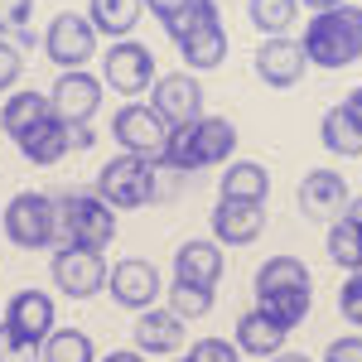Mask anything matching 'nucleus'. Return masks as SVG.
I'll return each instance as SVG.
<instances>
[{"instance_id":"f257e3e1","label":"nucleus","mask_w":362,"mask_h":362,"mask_svg":"<svg viewBox=\"0 0 362 362\" xmlns=\"http://www.w3.org/2000/svg\"><path fill=\"white\" fill-rule=\"evenodd\" d=\"M300 49H305V63L314 68H348L362 58V5H334V10H319L309 15L305 34H300Z\"/></svg>"},{"instance_id":"f03ea898","label":"nucleus","mask_w":362,"mask_h":362,"mask_svg":"<svg viewBox=\"0 0 362 362\" xmlns=\"http://www.w3.org/2000/svg\"><path fill=\"white\" fill-rule=\"evenodd\" d=\"M165 34L179 44L189 73H213L227 58V29L218 15V0H189L179 15L165 20Z\"/></svg>"},{"instance_id":"7ed1b4c3","label":"nucleus","mask_w":362,"mask_h":362,"mask_svg":"<svg viewBox=\"0 0 362 362\" xmlns=\"http://www.w3.org/2000/svg\"><path fill=\"white\" fill-rule=\"evenodd\" d=\"M237 150V126L227 116H198L189 126L169 131V150L165 165L169 169H208V165H227Z\"/></svg>"},{"instance_id":"20e7f679","label":"nucleus","mask_w":362,"mask_h":362,"mask_svg":"<svg viewBox=\"0 0 362 362\" xmlns=\"http://www.w3.org/2000/svg\"><path fill=\"white\" fill-rule=\"evenodd\" d=\"M116 213L97 194H63L58 198V242L63 247H112Z\"/></svg>"},{"instance_id":"39448f33","label":"nucleus","mask_w":362,"mask_h":362,"mask_svg":"<svg viewBox=\"0 0 362 362\" xmlns=\"http://www.w3.org/2000/svg\"><path fill=\"white\" fill-rule=\"evenodd\" d=\"M5 237H10V247H25V251H39V247H54L58 242V203L49 194H15L5 203Z\"/></svg>"},{"instance_id":"423d86ee","label":"nucleus","mask_w":362,"mask_h":362,"mask_svg":"<svg viewBox=\"0 0 362 362\" xmlns=\"http://www.w3.org/2000/svg\"><path fill=\"white\" fill-rule=\"evenodd\" d=\"M97 198L107 203V208H145L150 198H155V165L150 160H140V155H112L102 174H97Z\"/></svg>"},{"instance_id":"0eeeda50","label":"nucleus","mask_w":362,"mask_h":362,"mask_svg":"<svg viewBox=\"0 0 362 362\" xmlns=\"http://www.w3.org/2000/svg\"><path fill=\"white\" fill-rule=\"evenodd\" d=\"M112 136L116 145L126 150V155H140V160H150V165H165V150H169V126L155 116V107H121L112 121Z\"/></svg>"},{"instance_id":"6e6552de","label":"nucleus","mask_w":362,"mask_h":362,"mask_svg":"<svg viewBox=\"0 0 362 362\" xmlns=\"http://www.w3.org/2000/svg\"><path fill=\"white\" fill-rule=\"evenodd\" d=\"M44 54L54 58L63 73H78L87 58L97 54V29H92V20H87V15H78V10L54 15V20H49V29H44Z\"/></svg>"},{"instance_id":"1a4fd4ad","label":"nucleus","mask_w":362,"mask_h":362,"mask_svg":"<svg viewBox=\"0 0 362 362\" xmlns=\"http://www.w3.org/2000/svg\"><path fill=\"white\" fill-rule=\"evenodd\" d=\"M107 256L92 247H58L54 251V285L68 300H92L97 290H107Z\"/></svg>"},{"instance_id":"9d476101","label":"nucleus","mask_w":362,"mask_h":362,"mask_svg":"<svg viewBox=\"0 0 362 362\" xmlns=\"http://www.w3.org/2000/svg\"><path fill=\"white\" fill-rule=\"evenodd\" d=\"M107 290H112V300L121 309H150L160 300V290H165V280L155 271V261H145V256H121L112 271H107Z\"/></svg>"},{"instance_id":"9b49d317","label":"nucleus","mask_w":362,"mask_h":362,"mask_svg":"<svg viewBox=\"0 0 362 362\" xmlns=\"http://www.w3.org/2000/svg\"><path fill=\"white\" fill-rule=\"evenodd\" d=\"M102 78H107L121 97H136V92H145V87L155 83V58H150V49L136 44V39H116L112 49L102 54Z\"/></svg>"},{"instance_id":"f8f14e48","label":"nucleus","mask_w":362,"mask_h":362,"mask_svg":"<svg viewBox=\"0 0 362 362\" xmlns=\"http://www.w3.org/2000/svg\"><path fill=\"white\" fill-rule=\"evenodd\" d=\"M102 107V83L92 73H58V83L49 87V112L63 121V126H87Z\"/></svg>"},{"instance_id":"ddd939ff","label":"nucleus","mask_w":362,"mask_h":362,"mask_svg":"<svg viewBox=\"0 0 362 362\" xmlns=\"http://www.w3.org/2000/svg\"><path fill=\"white\" fill-rule=\"evenodd\" d=\"M54 324H58L54 295H44V290H20V295H10V305H5V329L15 338L44 348V338L54 334Z\"/></svg>"},{"instance_id":"4468645a","label":"nucleus","mask_w":362,"mask_h":362,"mask_svg":"<svg viewBox=\"0 0 362 362\" xmlns=\"http://www.w3.org/2000/svg\"><path fill=\"white\" fill-rule=\"evenodd\" d=\"M155 116L165 121L169 131L189 126L203 116V87H198L194 73H165L155 78Z\"/></svg>"},{"instance_id":"2eb2a0df","label":"nucleus","mask_w":362,"mask_h":362,"mask_svg":"<svg viewBox=\"0 0 362 362\" xmlns=\"http://www.w3.org/2000/svg\"><path fill=\"white\" fill-rule=\"evenodd\" d=\"M343 208H348V184L338 169H309L300 179V213L305 218L334 223V218H343Z\"/></svg>"},{"instance_id":"dca6fc26","label":"nucleus","mask_w":362,"mask_h":362,"mask_svg":"<svg viewBox=\"0 0 362 362\" xmlns=\"http://www.w3.org/2000/svg\"><path fill=\"white\" fill-rule=\"evenodd\" d=\"M251 63H256V78L266 87H295L305 78V49H300V39H290V34L266 39Z\"/></svg>"},{"instance_id":"f3484780","label":"nucleus","mask_w":362,"mask_h":362,"mask_svg":"<svg viewBox=\"0 0 362 362\" xmlns=\"http://www.w3.org/2000/svg\"><path fill=\"white\" fill-rule=\"evenodd\" d=\"M179 348H184V319L160 309V305L140 309L136 314V353H145V358H169Z\"/></svg>"},{"instance_id":"a211bd4d","label":"nucleus","mask_w":362,"mask_h":362,"mask_svg":"<svg viewBox=\"0 0 362 362\" xmlns=\"http://www.w3.org/2000/svg\"><path fill=\"white\" fill-rule=\"evenodd\" d=\"M266 232V208L261 203H218L213 208V237L223 247H251Z\"/></svg>"},{"instance_id":"6ab92c4d","label":"nucleus","mask_w":362,"mask_h":362,"mask_svg":"<svg viewBox=\"0 0 362 362\" xmlns=\"http://www.w3.org/2000/svg\"><path fill=\"white\" fill-rule=\"evenodd\" d=\"M218 276H223V247L218 242L189 237L174 251V280H184V285H218Z\"/></svg>"},{"instance_id":"aec40b11","label":"nucleus","mask_w":362,"mask_h":362,"mask_svg":"<svg viewBox=\"0 0 362 362\" xmlns=\"http://www.w3.org/2000/svg\"><path fill=\"white\" fill-rule=\"evenodd\" d=\"M15 145H20V155H25L29 165H39V169L58 165V160H63V155L73 150V145H68V126H63L54 112L44 116V121H39L34 131H25V136L15 140Z\"/></svg>"},{"instance_id":"412c9836","label":"nucleus","mask_w":362,"mask_h":362,"mask_svg":"<svg viewBox=\"0 0 362 362\" xmlns=\"http://www.w3.org/2000/svg\"><path fill=\"white\" fill-rule=\"evenodd\" d=\"M218 194H223L227 203H266L271 174H266V165H256V160H232V169H223Z\"/></svg>"},{"instance_id":"4be33fe9","label":"nucleus","mask_w":362,"mask_h":362,"mask_svg":"<svg viewBox=\"0 0 362 362\" xmlns=\"http://www.w3.org/2000/svg\"><path fill=\"white\" fill-rule=\"evenodd\" d=\"M285 334H290V329H280V324H271L261 309H251V314L237 319V353L276 358V353H285Z\"/></svg>"},{"instance_id":"5701e85b","label":"nucleus","mask_w":362,"mask_h":362,"mask_svg":"<svg viewBox=\"0 0 362 362\" xmlns=\"http://www.w3.org/2000/svg\"><path fill=\"white\" fill-rule=\"evenodd\" d=\"M140 0H87V20H92V29L97 34H107V39H126L131 29L140 25Z\"/></svg>"},{"instance_id":"b1692460","label":"nucleus","mask_w":362,"mask_h":362,"mask_svg":"<svg viewBox=\"0 0 362 362\" xmlns=\"http://www.w3.org/2000/svg\"><path fill=\"white\" fill-rule=\"evenodd\" d=\"M49 116V92H10V102L0 107V131L10 140H20Z\"/></svg>"},{"instance_id":"393cba45","label":"nucleus","mask_w":362,"mask_h":362,"mask_svg":"<svg viewBox=\"0 0 362 362\" xmlns=\"http://www.w3.org/2000/svg\"><path fill=\"white\" fill-rule=\"evenodd\" d=\"M319 140H324L329 155H343V160H358L362 155V131L348 121L343 107H329V112H324V121H319Z\"/></svg>"},{"instance_id":"a878e982","label":"nucleus","mask_w":362,"mask_h":362,"mask_svg":"<svg viewBox=\"0 0 362 362\" xmlns=\"http://www.w3.org/2000/svg\"><path fill=\"white\" fill-rule=\"evenodd\" d=\"M39 358L44 362H97V348H92V338L83 329H54L44 338Z\"/></svg>"},{"instance_id":"bb28decb","label":"nucleus","mask_w":362,"mask_h":362,"mask_svg":"<svg viewBox=\"0 0 362 362\" xmlns=\"http://www.w3.org/2000/svg\"><path fill=\"white\" fill-rule=\"evenodd\" d=\"M247 15L266 39H280V34H290V25H295L300 0H247Z\"/></svg>"},{"instance_id":"cd10ccee","label":"nucleus","mask_w":362,"mask_h":362,"mask_svg":"<svg viewBox=\"0 0 362 362\" xmlns=\"http://www.w3.org/2000/svg\"><path fill=\"white\" fill-rule=\"evenodd\" d=\"M329 256L343 271H362V232L348 218H334V227H329Z\"/></svg>"},{"instance_id":"c85d7f7f","label":"nucleus","mask_w":362,"mask_h":362,"mask_svg":"<svg viewBox=\"0 0 362 362\" xmlns=\"http://www.w3.org/2000/svg\"><path fill=\"white\" fill-rule=\"evenodd\" d=\"M208 309H213V285H184V280L169 285V314H179L184 324L203 319Z\"/></svg>"},{"instance_id":"c756f323","label":"nucleus","mask_w":362,"mask_h":362,"mask_svg":"<svg viewBox=\"0 0 362 362\" xmlns=\"http://www.w3.org/2000/svg\"><path fill=\"white\" fill-rule=\"evenodd\" d=\"M34 0H0V39H29Z\"/></svg>"},{"instance_id":"7c9ffc66","label":"nucleus","mask_w":362,"mask_h":362,"mask_svg":"<svg viewBox=\"0 0 362 362\" xmlns=\"http://www.w3.org/2000/svg\"><path fill=\"white\" fill-rule=\"evenodd\" d=\"M20 73H25L20 44H15V39H0V92H10V87L20 83Z\"/></svg>"},{"instance_id":"2f4dec72","label":"nucleus","mask_w":362,"mask_h":362,"mask_svg":"<svg viewBox=\"0 0 362 362\" xmlns=\"http://www.w3.org/2000/svg\"><path fill=\"white\" fill-rule=\"evenodd\" d=\"M242 353L227 343V338H198L194 348H189V362H237Z\"/></svg>"},{"instance_id":"473e14b6","label":"nucleus","mask_w":362,"mask_h":362,"mask_svg":"<svg viewBox=\"0 0 362 362\" xmlns=\"http://www.w3.org/2000/svg\"><path fill=\"white\" fill-rule=\"evenodd\" d=\"M338 309H343L348 324L362 329V271H348V285L338 290Z\"/></svg>"},{"instance_id":"72a5a7b5","label":"nucleus","mask_w":362,"mask_h":362,"mask_svg":"<svg viewBox=\"0 0 362 362\" xmlns=\"http://www.w3.org/2000/svg\"><path fill=\"white\" fill-rule=\"evenodd\" d=\"M0 362H39V348L25 343V338H15L5 324H0Z\"/></svg>"},{"instance_id":"f704fd0d","label":"nucleus","mask_w":362,"mask_h":362,"mask_svg":"<svg viewBox=\"0 0 362 362\" xmlns=\"http://www.w3.org/2000/svg\"><path fill=\"white\" fill-rule=\"evenodd\" d=\"M324 362H362V334H348V338H334Z\"/></svg>"},{"instance_id":"c9c22d12","label":"nucleus","mask_w":362,"mask_h":362,"mask_svg":"<svg viewBox=\"0 0 362 362\" xmlns=\"http://www.w3.org/2000/svg\"><path fill=\"white\" fill-rule=\"evenodd\" d=\"M140 5H145V10H155V15H160V25H165L169 15H179L189 0H140Z\"/></svg>"},{"instance_id":"e433bc0d","label":"nucleus","mask_w":362,"mask_h":362,"mask_svg":"<svg viewBox=\"0 0 362 362\" xmlns=\"http://www.w3.org/2000/svg\"><path fill=\"white\" fill-rule=\"evenodd\" d=\"M92 140H97L92 126H68V145H73V150H92Z\"/></svg>"},{"instance_id":"4c0bfd02","label":"nucleus","mask_w":362,"mask_h":362,"mask_svg":"<svg viewBox=\"0 0 362 362\" xmlns=\"http://www.w3.org/2000/svg\"><path fill=\"white\" fill-rule=\"evenodd\" d=\"M338 107H343V112H348V121L362 131V87H353V92H348V102H338Z\"/></svg>"},{"instance_id":"58836bf2","label":"nucleus","mask_w":362,"mask_h":362,"mask_svg":"<svg viewBox=\"0 0 362 362\" xmlns=\"http://www.w3.org/2000/svg\"><path fill=\"white\" fill-rule=\"evenodd\" d=\"M97 362H145V353H136V348H116V353H107V358Z\"/></svg>"},{"instance_id":"ea45409f","label":"nucleus","mask_w":362,"mask_h":362,"mask_svg":"<svg viewBox=\"0 0 362 362\" xmlns=\"http://www.w3.org/2000/svg\"><path fill=\"white\" fill-rule=\"evenodd\" d=\"M343 218H348V223H353V227L362 232V194H358V198H348V208H343Z\"/></svg>"},{"instance_id":"a19ab883","label":"nucleus","mask_w":362,"mask_h":362,"mask_svg":"<svg viewBox=\"0 0 362 362\" xmlns=\"http://www.w3.org/2000/svg\"><path fill=\"white\" fill-rule=\"evenodd\" d=\"M300 5H309V10L319 15V10H334V5H343V0H300Z\"/></svg>"},{"instance_id":"79ce46f5","label":"nucleus","mask_w":362,"mask_h":362,"mask_svg":"<svg viewBox=\"0 0 362 362\" xmlns=\"http://www.w3.org/2000/svg\"><path fill=\"white\" fill-rule=\"evenodd\" d=\"M271 362H314V358H305V353H276Z\"/></svg>"},{"instance_id":"37998d69","label":"nucleus","mask_w":362,"mask_h":362,"mask_svg":"<svg viewBox=\"0 0 362 362\" xmlns=\"http://www.w3.org/2000/svg\"><path fill=\"white\" fill-rule=\"evenodd\" d=\"M184 362H189V358H184Z\"/></svg>"}]
</instances>
